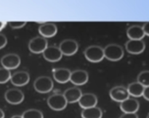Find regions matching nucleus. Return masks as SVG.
Returning a JSON list of instances; mask_svg holds the SVG:
<instances>
[{"label": "nucleus", "instance_id": "obj_11", "mask_svg": "<svg viewBox=\"0 0 149 118\" xmlns=\"http://www.w3.org/2000/svg\"><path fill=\"white\" fill-rule=\"evenodd\" d=\"M89 80V75L87 71L83 70H77L71 72L70 81L74 85L79 86H84L87 83Z\"/></svg>", "mask_w": 149, "mask_h": 118}, {"label": "nucleus", "instance_id": "obj_25", "mask_svg": "<svg viewBox=\"0 0 149 118\" xmlns=\"http://www.w3.org/2000/svg\"><path fill=\"white\" fill-rule=\"evenodd\" d=\"M8 24L10 25V27L13 29H19L22 28L26 25V22L25 21H10L9 22Z\"/></svg>", "mask_w": 149, "mask_h": 118}, {"label": "nucleus", "instance_id": "obj_23", "mask_svg": "<svg viewBox=\"0 0 149 118\" xmlns=\"http://www.w3.org/2000/svg\"><path fill=\"white\" fill-rule=\"evenodd\" d=\"M138 82L144 87L149 86V70L142 71L138 76Z\"/></svg>", "mask_w": 149, "mask_h": 118}, {"label": "nucleus", "instance_id": "obj_21", "mask_svg": "<svg viewBox=\"0 0 149 118\" xmlns=\"http://www.w3.org/2000/svg\"><path fill=\"white\" fill-rule=\"evenodd\" d=\"M81 115L82 118H102L103 112L99 107H95L83 110Z\"/></svg>", "mask_w": 149, "mask_h": 118}, {"label": "nucleus", "instance_id": "obj_7", "mask_svg": "<svg viewBox=\"0 0 149 118\" xmlns=\"http://www.w3.org/2000/svg\"><path fill=\"white\" fill-rule=\"evenodd\" d=\"M4 99L10 104L17 105L21 104L24 100V94L20 90L11 88L7 90L4 94Z\"/></svg>", "mask_w": 149, "mask_h": 118}, {"label": "nucleus", "instance_id": "obj_9", "mask_svg": "<svg viewBox=\"0 0 149 118\" xmlns=\"http://www.w3.org/2000/svg\"><path fill=\"white\" fill-rule=\"evenodd\" d=\"M109 95L112 100L119 103L123 102L124 101L130 98L127 88L122 86L113 87L109 92Z\"/></svg>", "mask_w": 149, "mask_h": 118}, {"label": "nucleus", "instance_id": "obj_24", "mask_svg": "<svg viewBox=\"0 0 149 118\" xmlns=\"http://www.w3.org/2000/svg\"><path fill=\"white\" fill-rule=\"evenodd\" d=\"M11 72L9 70L4 68H0V84H4L10 81Z\"/></svg>", "mask_w": 149, "mask_h": 118}, {"label": "nucleus", "instance_id": "obj_29", "mask_svg": "<svg viewBox=\"0 0 149 118\" xmlns=\"http://www.w3.org/2000/svg\"><path fill=\"white\" fill-rule=\"evenodd\" d=\"M143 97L144 99H146L147 101H149V86L146 87L145 88L143 91Z\"/></svg>", "mask_w": 149, "mask_h": 118}, {"label": "nucleus", "instance_id": "obj_27", "mask_svg": "<svg viewBox=\"0 0 149 118\" xmlns=\"http://www.w3.org/2000/svg\"><path fill=\"white\" fill-rule=\"evenodd\" d=\"M119 118H138L136 113H124Z\"/></svg>", "mask_w": 149, "mask_h": 118}, {"label": "nucleus", "instance_id": "obj_20", "mask_svg": "<svg viewBox=\"0 0 149 118\" xmlns=\"http://www.w3.org/2000/svg\"><path fill=\"white\" fill-rule=\"evenodd\" d=\"M144 89H145V87L141 85L138 81L132 83L127 87V91L130 96H132L135 98L143 97Z\"/></svg>", "mask_w": 149, "mask_h": 118}, {"label": "nucleus", "instance_id": "obj_13", "mask_svg": "<svg viewBox=\"0 0 149 118\" xmlns=\"http://www.w3.org/2000/svg\"><path fill=\"white\" fill-rule=\"evenodd\" d=\"M97 101H98L97 97L95 94H91V93H87V94H84L81 95L78 103L81 108L85 110V109L97 107Z\"/></svg>", "mask_w": 149, "mask_h": 118}, {"label": "nucleus", "instance_id": "obj_2", "mask_svg": "<svg viewBox=\"0 0 149 118\" xmlns=\"http://www.w3.org/2000/svg\"><path fill=\"white\" fill-rule=\"evenodd\" d=\"M84 55L86 59L93 63H97L103 60L105 58L104 51L100 46H90L84 50Z\"/></svg>", "mask_w": 149, "mask_h": 118}, {"label": "nucleus", "instance_id": "obj_28", "mask_svg": "<svg viewBox=\"0 0 149 118\" xmlns=\"http://www.w3.org/2000/svg\"><path fill=\"white\" fill-rule=\"evenodd\" d=\"M142 28L145 35H147V36H149V21L144 23V25L142 26Z\"/></svg>", "mask_w": 149, "mask_h": 118}, {"label": "nucleus", "instance_id": "obj_30", "mask_svg": "<svg viewBox=\"0 0 149 118\" xmlns=\"http://www.w3.org/2000/svg\"><path fill=\"white\" fill-rule=\"evenodd\" d=\"M7 22H4V21H0V31H1L2 29L4 28V27L7 25Z\"/></svg>", "mask_w": 149, "mask_h": 118}, {"label": "nucleus", "instance_id": "obj_17", "mask_svg": "<svg viewBox=\"0 0 149 118\" xmlns=\"http://www.w3.org/2000/svg\"><path fill=\"white\" fill-rule=\"evenodd\" d=\"M81 95H82V93H81V89L77 87L68 88L63 93V96L68 104H74V103L78 102Z\"/></svg>", "mask_w": 149, "mask_h": 118}, {"label": "nucleus", "instance_id": "obj_4", "mask_svg": "<svg viewBox=\"0 0 149 118\" xmlns=\"http://www.w3.org/2000/svg\"><path fill=\"white\" fill-rule=\"evenodd\" d=\"M47 104L51 110L58 112L65 110L68 103L63 94H55L51 95L48 98Z\"/></svg>", "mask_w": 149, "mask_h": 118}, {"label": "nucleus", "instance_id": "obj_5", "mask_svg": "<svg viewBox=\"0 0 149 118\" xmlns=\"http://www.w3.org/2000/svg\"><path fill=\"white\" fill-rule=\"evenodd\" d=\"M48 42L45 38L42 36H36L33 38L29 43V49L32 53H43L48 46Z\"/></svg>", "mask_w": 149, "mask_h": 118}, {"label": "nucleus", "instance_id": "obj_15", "mask_svg": "<svg viewBox=\"0 0 149 118\" xmlns=\"http://www.w3.org/2000/svg\"><path fill=\"white\" fill-rule=\"evenodd\" d=\"M140 108V104L135 99L129 98L120 103V110L124 113H137Z\"/></svg>", "mask_w": 149, "mask_h": 118}, {"label": "nucleus", "instance_id": "obj_31", "mask_svg": "<svg viewBox=\"0 0 149 118\" xmlns=\"http://www.w3.org/2000/svg\"><path fill=\"white\" fill-rule=\"evenodd\" d=\"M4 117H5L4 112H3V110L1 109H0V118H4Z\"/></svg>", "mask_w": 149, "mask_h": 118}, {"label": "nucleus", "instance_id": "obj_19", "mask_svg": "<svg viewBox=\"0 0 149 118\" xmlns=\"http://www.w3.org/2000/svg\"><path fill=\"white\" fill-rule=\"evenodd\" d=\"M127 35L130 40H143L146 36L143 28L140 26H130L127 30Z\"/></svg>", "mask_w": 149, "mask_h": 118}, {"label": "nucleus", "instance_id": "obj_3", "mask_svg": "<svg viewBox=\"0 0 149 118\" xmlns=\"http://www.w3.org/2000/svg\"><path fill=\"white\" fill-rule=\"evenodd\" d=\"M54 86L53 81L49 77L41 76L36 78L33 83L35 91L40 94H47L50 92Z\"/></svg>", "mask_w": 149, "mask_h": 118}, {"label": "nucleus", "instance_id": "obj_12", "mask_svg": "<svg viewBox=\"0 0 149 118\" xmlns=\"http://www.w3.org/2000/svg\"><path fill=\"white\" fill-rule=\"evenodd\" d=\"M30 81V75L26 71H18L11 75L10 81L15 86H24Z\"/></svg>", "mask_w": 149, "mask_h": 118}, {"label": "nucleus", "instance_id": "obj_8", "mask_svg": "<svg viewBox=\"0 0 149 118\" xmlns=\"http://www.w3.org/2000/svg\"><path fill=\"white\" fill-rule=\"evenodd\" d=\"M1 64L5 69L14 70L20 65V58L16 54H7L1 59Z\"/></svg>", "mask_w": 149, "mask_h": 118}, {"label": "nucleus", "instance_id": "obj_1", "mask_svg": "<svg viewBox=\"0 0 149 118\" xmlns=\"http://www.w3.org/2000/svg\"><path fill=\"white\" fill-rule=\"evenodd\" d=\"M105 58L111 62H118L123 58L125 52L123 48L116 43L107 45L103 49Z\"/></svg>", "mask_w": 149, "mask_h": 118}, {"label": "nucleus", "instance_id": "obj_6", "mask_svg": "<svg viewBox=\"0 0 149 118\" xmlns=\"http://www.w3.org/2000/svg\"><path fill=\"white\" fill-rule=\"evenodd\" d=\"M59 49L65 56H72L75 55L79 49V44L74 39H65L60 43Z\"/></svg>", "mask_w": 149, "mask_h": 118}, {"label": "nucleus", "instance_id": "obj_22", "mask_svg": "<svg viewBox=\"0 0 149 118\" xmlns=\"http://www.w3.org/2000/svg\"><path fill=\"white\" fill-rule=\"evenodd\" d=\"M23 118H44V115L41 111L35 109H31L25 111L22 114Z\"/></svg>", "mask_w": 149, "mask_h": 118}, {"label": "nucleus", "instance_id": "obj_16", "mask_svg": "<svg viewBox=\"0 0 149 118\" xmlns=\"http://www.w3.org/2000/svg\"><path fill=\"white\" fill-rule=\"evenodd\" d=\"M39 32L44 38H51L55 36L58 33V27L52 23H45L39 27Z\"/></svg>", "mask_w": 149, "mask_h": 118}, {"label": "nucleus", "instance_id": "obj_14", "mask_svg": "<svg viewBox=\"0 0 149 118\" xmlns=\"http://www.w3.org/2000/svg\"><path fill=\"white\" fill-rule=\"evenodd\" d=\"M125 48L132 55H139L144 52L146 44L143 40H129L125 43Z\"/></svg>", "mask_w": 149, "mask_h": 118}, {"label": "nucleus", "instance_id": "obj_32", "mask_svg": "<svg viewBox=\"0 0 149 118\" xmlns=\"http://www.w3.org/2000/svg\"><path fill=\"white\" fill-rule=\"evenodd\" d=\"M11 118H23V117H22V115H14Z\"/></svg>", "mask_w": 149, "mask_h": 118}, {"label": "nucleus", "instance_id": "obj_10", "mask_svg": "<svg viewBox=\"0 0 149 118\" xmlns=\"http://www.w3.org/2000/svg\"><path fill=\"white\" fill-rule=\"evenodd\" d=\"M42 54L44 58L49 62H58L63 57V54L60 50L59 47L55 46H47Z\"/></svg>", "mask_w": 149, "mask_h": 118}, {"label": "nucleus", "instance_id": "obj_26", "mask_svg": "<svg viewBox=\"0 0 149 118\" xmlns=\"http://www.w3.org/2000/svg\"><path fill=\"white\" fill-rule=\"evenodd\" d=\"M7 43V39L4 34L0 33V49L4 48Z\"/></svg>", "mask_w": 149, "mask_h": 118}, {"label": "nucleus", "instance_id": "obj_33", "mask_svg": "<svg viewBox=\"0 0 149 118\" xmlns=\"http://www.w3.org/2000/svg\"><path fill=\"white\" fill-rule=\"evenodd\" d=\"M146 118H149V113H148V115H147V117H146Z\"/></svg>", "mask_w": 149, "mask_h": 118}, {"label": "nucleus", "instance_id": "obj_18", "mask_svg": "<svg viewBox=\"0 0 149 118\" xmlns=\"http://www.w3.org/2000/svg\"><path fill=\"white\" fill-rule=\"evenodd\" d=\"M71 72L67 68H57L53 70V78L59 83H66L70 81Z\"/></svg>", "mask_w": 149, "mask_h": 118}]
</instances>
